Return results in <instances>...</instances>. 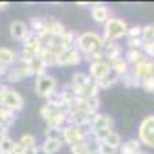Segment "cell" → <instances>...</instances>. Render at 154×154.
I'll return each mask as SVG.
<instances>
[{
  "label": "cell",
  "mask_w": 154,
  "mask_h": 154,
  "mask_svg": "<svg viewBox=\"0 0 154 154\" xmlns=\"http://www.w3.org/2000/svg\"><path fill=\"white\" fill-rule=\"evenodd\" d=\"M103 143H106V145H109V146H112V148H116V149H119V148L122 146V143H123V140H122V137H120L119 133L111 131V133L106 136V139L103 140Z\"/></svg>",
  "instance_id": "27"
},
{
  "label": "cell",
  "mask_w": 154,
  "mask_h": 154,
  "mask_svg": "<svg viewBox=\"0 0 154 154\" xmlns=\"http://www.w3.org/2000/svg\"><path fill=\"white\" fill-rule=\"evenodd\" d=\"M60 109L57 108V106H53V105H49V103H45V105H42V108H40V116H42V119L45 120V122H48L51 117H53L54 114H57Z\"/></svg>",
  "instance_id": "28"
},
{
  "label": "cell",
  "mask_w": 154,
  "mask_h": 154,
  "mask_svg": "<svg viewBox=\"0 0 154 154\" xmlns=\"http://www.w3.org/2000/svg\"><path fill=\"white\" fill-rule=\"evenodd\" d=\"M62 137V130L53 126H46L45 128V139H60Z\"/></svg>",
  "instance_id": "34"
},
{
  "label": "cell",
  "mask_w": 154,
  "mask_h": 154,
  "mask_svg": "<svg viewBox=\"0 0 154 154\" xmlns=\"http://www.w3.org/2000/svg\"><path fill=\"white\" fill-rule=\"evenodd\" d=\"M62 142L63 145H75V143H82L85 142L86 139V133H85V128L82 126H77V125H66L62 128Z\"/></svg>",
  "instance_id": "3"
},
{
  "label": "cell",
  "mask_w": 154,
  "mask_h": 154,
  "mask_svg": "<svg viewBox=\"0 0 154 154\" xmlns=\"http://www.w3.org/2000/svg\"><path fill=\"white\" fill-rule=\"evenodd\" d=\"M140 143L154 149V116L145 117L139 125V137Z\"/></svg>",
  "instance_id": "4"
},
{
  "label": "cell",
  "mask_w": 154,
  "mask_h": 154,
  "mask_svg": "<svg viewBox=\"0 0 154 154\" xmlns=\"http://www.w3.org/2000/svg\"><path fill=\"white\" fill-rule=\"evenodd\" d=\"M0 105H3L5 108L14 111V112L17 114L19 111L23 109L25 100H23V97L20 96V93L17 91V89L8 88L6 93H5V96H3V99H2V102H0Z\"/></svg>",
  "instance_id": "7"
},
{
  "label": "cell",
  "mask_w": 154,
  "mask_h": 154,
  "mask_svg": "<svg viewBox=\"0 0 154 154\" xmlns=\"http://www.w3.org/2000/svg\"><path fill=\"white\" fill-rule=\"evenodd\" d=\"M46 19V26H48V31L49 34L56 37V38H60L63 34H65L66 28H65V25H63L60 20L54 19V17H45Z\"/></svg>",
  "instance_id": "15"
},
{
  "label": "cell",
  "mask_w": 154,
  "mask_h": 154,
  "mask_svg": "<svg viewBox=\"0 0 154 154\" xmlns=\"http://www.w3.org/2000/svg\"><path fill=\"white\" fill-rule=\"evenodd\" d=\"M142 53H143L148 59H154V43H143Z\"/></svg>",
  "instance_id": "39"
},
{
  "label": "cell",
  "mask_w": 154,
  "mask_h": 154,
  "mask_svg": "<svg viewBox=\"0 0 154 154\" xmlns=\"http://www.w3.org/2000/svg\"><path fill=\"white\" fill-rule=\"evenodd\" d=\"M23 152H25V146L17 140V142L14 143V148H12L11 154H23Z\"/></svg>",
  "instance_id": "40"
},
{
  "label": "cell",
  "mask_w": 154,
  "mask_h": 154,
  "mask_svg": "<svg viewBox=\"0 0 154 154\" xmlns=\"http://www.w3.org/2000/svg\"><path fill=\"white\" fill-rule=\"evenodd\" d=\"M16 120H17V114L14 111H11V109L5 108L3 105H0V122L9 128L16 123Z\"/></svg>",
  "instance_id": "21"
},
{
  "label": "cell",
  "mask_w": 154,
  "mask_h": 154,
  "mask_svg": "<svg viewBox=\"0 0 154 154\" xmlns=\"http://www.w3.org/2000/svg\"><path fill=\"white\" fill-rule=\"evenodd\" d=\"M142 40L143 43H154V26L152 25L142 26Z\"/></svg>",
  "instance_id": "29"
},
{
  "label": "cell",
  "mask_w": 154,
  "mask_h": 154,
  "mask_svg": "<svg viewBox=\"0 0 154 154\" xmlns=\"http://www.w3.org/2000/svg\"><path fill=\"white\" fill-rule=\"evenodd\" d=\"M29 68H31V72H32V75L35 77V79H37V77H42V75L48 74V72H46V68H48V66H46L38 57H35V59L29 63Z\"/></svg>",
  "instance_id": "24"
},
{
  "label": "cell",
  "mask_w": 154,
  "mask_h": 154,
  "mask_svg": "<svg viewBox=\"0 0 154 154\" xmlns=\"http://www.w3.org/2000/svg\"><path fill=\"white\" fill-rule=\"evenodd\" d=\"M120 82L126 86V88H140L142 85V79L139 75H136V72L133 69H130L128 72H125L122 77H120Z\"/></svg>",
  "instance_id": "19"
},
{
  "label": "cell",
  "mask_w": 154,
  "mask_h": 154,
  "mask_svg": "<svg viewBox=\"0 0 154 154\" xmlns=\"http://www.w3.org/2000/svg\"><path fill=\"white\" fill-rule=\"evenodd\" d=\"M69 151H71V154H89V152H91V149H89L86 142L75 143V145L69 146Z\"/></svg>",
  "instance_id": "33"
},
{
  "label": "cell",
  "mask_w": 154,
  "mask_h": 154,
  "mask_svg": "<svg viewBox=\"0 0 154 154\" xmlns=\"http://www.w3.org/2000/svg\"><path fill=\"white\" fill-rule=\"evenodd\" d=\"M89 154H99V152H89Z\"/></svg>",
  "instance_id": "48"
},
{
  "label": "cell",
  "mask_w": 154,
  "mask_h": 154,
  "mask_svg": "<svg viewBox=\"0 0 154 154\" xmlns=\"http://www.w3.org/2000/svg\"><path fill=\"white\" fill-rule=\"evenodd\" d=\"M102 45H103L102 35L91 31H86L80 35H77V40H75V48L82 53V56L96 53V51H102Z\"/></svg>",
  "instance_id": "1"
},
{
  "label": "cell",
  "mask_w": 154,
  "mask_h": 154,
  "mask_svg": "<svg viewBox=\"0 0 154 154\" xmlns=\"http://www.w3.org/2000/svg\"><path fill=\"white\" fill-rule=\"evenodd\" d=\"M57 79L54 75H49V74H45L42 77H37L35 79V85H34V89H35V94L38 97H43L46 99L53 91L57 89Z\"/></svg>",
  "instance_id": "5"
},
{
  "label": "cell",
  "mask_w": 154,
  "mask_h": 154,
  "mask_svg": "<svg viewBox=\"0 0 154 154\" xmlns=\"http://www.w3.org/2000/svg\"><path fill=\"white\" fill-rule=\"evenodd\" d=\"M128 32V25L125 20L117 19V17H109L108 22L103 25V35L102 38L108 42H116L122 38L123 35H126Z\"/></svg>",
  "instance_id": "2"
},
{
  "label": "cell",
  "mask_w": 154,
  "mask_h": 154,
  "mask_svg": "<svg viewBox=\"0 0 154 154\" xmlns=\"http://www.w3.org/2000/svg\"><path fill=\"white\" fill-rule=\"evenodd\" d=\"M43 48L40 38H38L34 32H29L28 37L23 40V51H26L29 54H34V56H38L40 49Z\"/></svg>",
  "instance_id": "12"
},
{
  "label": "cell",
  "mask_w": 154,
  "mask_h": 154,
  "mask_svg": "<svg viewBox=\"0 0 154 154\" xmlns=\"http://www.w3.org/2000/svg\"><path fill=\"white\" fill-rule=\"evenodd\" d=\"M46 103H49V105H53V106H57L59 109L62 108V93L60 91H53L48 97H46Z\"/></svg>",
  "instance_id": "31"
},
{
  "label": "cell",
  "mask_w": 154,
  "mask_h": 154,
  "mask_svg": "<svg viewBox=\"0 0 154 154\" xmlns=\"http://www.w3.org/2000/svg\"><path fill=\"white\" fill-rule=\"evenodd\" d=\"M9 32H11V37L14 38V40L23 42L31 31H29L28 23H25L23 20H12L11 25H9Z\"/></svg>",
  "instance_id": "8"
},
{
  "label": "cell",
  "mask_w": 154,
  "mask_h": 154,
  "mask_svg": "<svg viewBox=\"0 0 154 154\" xmlns=\"http://www.w3.org/2000/svg\"><path fill=\"white\" fill-rule=\"evenodd\" d=\"M117 82H120V75H119V74H116L114 71H111V72H109L108 75H105L102 80H99L97 85H99L100 89H108L109 86L116 85Z\"/></svg>",
  "instance_id": "25"
},
{
  "label": "cell",
  "mask_w": 154,
  "mask_h": 154,
  "mask_svg": "<svg viewBox=\"0 0 154 154\" xmlns=\"http://www.w3.org/2000/svg\"><path fill=\"white\" fill-rule=\"evenodd\" d=\"M82 60H83L82 53L75 46H72V48L63 49L62 53L57 56L56 66H74V65H79Z\"/></svg>",
  "instance_id": "6"
},
{
  "label": "cell",
  "mask_w": 154,
  "mask_h": 154,
  "mask_svg": "<svg viewBox=\"0 0 154 154\" xmlns=\"http://www.w3.org/2000/svg\"><path fill=\"white\" fill-rule=\"evenodd\" d=\"M126 37L128 38H137V37H142V26H131L128 28V32H126Z\"/></svg>",
  "instance_id": "38"
},
{
  "label": "cell",
  "mask_w": 154,
  "mask_h": 154,
  "mask_svg": "<svg viewBox=\"0 0 154 154\" xmlns=\"http://www.w3.org/2000/svg\"><path fill=\"white\" fill-rule=\"evenodd\" d=\"M93 79L89 77V74H85V72H74L72 77H71V86L72 88H83L86 86Z\"/></svg>",
  "instance_id": "23"
},
{
  "label": "cell",
  "mask_w": 154,
  "mask_h": 154,
  "mask_svg": "<svg viewBox=\"0 0 154 154\" xmlns=\"http://www.w3.org/2000/svg\"><path fill=\"white\" fill-rule=\"evenodd\" d=\"M63 142L62 139H45V142L42 143V149L46 154H56L62 149Z\"/></svg>",
  "instance_id": "20"
},
{
  "label": "cell",
  "mask_w": 154,
  "mask_h": 154,
  "mask_svg": "<svg viewBox=\"0 0 154 154\" xmlns=\"http://www.w3.org/2000/svg\"><path fill=\"white\" fill-rule=\"evenodd\" d=\"M9 8V3L8 2H0V11H5Z\"/></svg>",
  "instance_id": "45"
},
{
  "label": "cell",
  "mask_w": 154,
  "mask_h": 154,
  "mask_svg": "<svg viewBox=\"0 0 154 154\" xmlns=\"http://www.w3.org/2000/svg\"><path fill=\"white\" fill-rule=\"evenodd\" d=\"M19 142H20L25 148L37 146V143H35V136H34V134H31V133H25V134H22V137H20Z\"/></svg>",
  "instance_id": "32"
},
{
  "label": "cell",
  "mask_w": 154,
  "mask_h": 154,
  "mask_svg": "<svg viewBox=\"0 0 154 154\" xmlns=\"http://www.w3.org/2000/svg\"><path fill=\"white\" fill-rule=\"evenodd\" d=\"M8 66H3V65H0V79L2 77H6V74H8Z\"/></svg>",
  "instance_id": "43"
},
{
  "label": "cell",
  "mask_w": 154,
  "mask_h": 154,
  "mask_svg": "<svg viewBox=\"0 0 154 154\" xmlns=\"http://www.w3.org/2000/svg\"><path fill=\"white\" fill-rule=\"evenodd\" d=\"M128 49H142L143 46V40L142 37H137V38H128Z\"/></svg>",
  "instance_id": "37"
},
{
  "label": "cell",
  "mask_w": 154,
  "mask_h": 154,
  "mask_svg": "<svg viewBox=\"0 0 154 154\" xmlns=\"http://www.w3.org/2000/svg\"><path fill=\"white\" fill-rule=\"evenodd\" d=\"M142 151V143L139 139H130L122 143L119 148V154H139Z\"/></svg>",
  "instance_id": "17"
},
{
  "label": "cell",
  "mask_w": 154,
  "mask_h": 154,
  "mask_svg": "<svg viewBox=\"0 0 154 154\" xmlns=\"http://www.w3.org/2000/svg\"><path fill=\"white\" fill-rule=\"evenodd\" d=\"M19 60L17 57V53L11 48H6V46H0V65L3 66H12L14 63Z\"/></svg>",
  "instance_id": "16"
},
{
  "label": "cell",
  "mask_w": 154,
  "mask_h": 154,
  "mask_svg": "<svg viewBox=\"0 0 154 154\" xmlns=\"http://www.w3.org/2000/svg\"><path fill=\"white\" fill-rule=\"evenodd\" d=\"M6 89H8V86H6L5 83L0 82V102H2V99H3V96H5V93H6Z\"/></svg>",
  "instance_id": "42"
},
{
  "label": "cell",
  "mask_w": 154,
  "mask_h": 154,
  "mask_svg": "<svg viewBox=\"0 0 154 154\" xmlns=\"http://www.w3.org/2000/svg\"><path fill=\"white\" fill-rule=\"evenodd\" d=\"M8 134H9V128L0 122V137H6Z\"/></svg>",
  "instance_id": "41"
},
{
  "label": "cell",
  "mask_w": 154,
  "mask_h": 154,
  "mask_svg": "<svg viewBox=\"0 0 154 154\" xmlns=\"http://www.w3.org/2000/svg\"><path fill=\"white\" fill-rule=\"evenodd\" d=\"M37 151V146H31V148H25V152L23 154H35Z\"/></svg>",
  "instance_id": "44"
},
{
  "label": "cell",
  "mask_w": 154,
  "mask_h": 154,
  "mask_svg": "<svg viewBox=\"0 0 154 154\" xmlns=\"http://www.w3.org/2000/svg\"><path fill=\"white\" fill-rule=\"evenodd\" d=\"M152 26H154V25H152Z\"/></svg>",
  "instance_id": "49"
},
{
  "label": "cell",
  "mask_w": 154,
  "mask_h": 154,
  "mask_svg": "<svg viewBox=\"0 0 154 154\" xmlns=\"http://www.w3.org/2000/svg\"><path fill=\"white\" fill-rule=\"evenodd\" d=\"M109 72H111V65H109V62H106V60L97 62V63H89V77H91L93 80H96V82L102 80Z\"/></svg>",
  "instance_id": "10"
},
{
  "label": "cell",
  "mask_w": 154,
  "mask_h": 154,
  "mask_svg": "<svg viewBox=\"0 0 154 154\" xmlns=\"http://www.w3.org/2000/svg\"><path fill=\"white\" fill-rule=\"evenodd\" d=\"M75 40H77L75 32H74V31H69V29H66L65 34L60 37V43H62V46L65 48V49H66V48L75 46Z\"/></svg>",
  "instance_id": "26"
},
{
  "label": "cell",
  "mask_w": 154,
  "mask_h": 154,
  "mask_svg": "<svg viewBox=\"0 0 154 154\" xmlns=\"http://www.w3.org/2000/svg\"><path fill=\"white\" fill-rule=\"evenodd\" d=\"M140 88H143L146 93H154V75H149V77L142 79V85H140Z\"/></svg>",
  "instance_id": "35"
},
{
  "label": "cell",
  "mask_w": 154,
  "mask_h": 154,
  "mask_svg": "<svg viewBox=\"0 0 154 154\" xmlns=\"http://www.w3.org/2000/svg\"><path fill=\"white\" fill-rule=\"evenodd\" d=\"M97 152L99 154H119V149H116V148H112V146H109V145H106L103 142H100Z\"/></svg>",
  "instance_id": "36"
},
{
  "label": "cell",
  "mask_w": 154,
  "mask_h": 154,
  "mask_svg": "<svg viewBox=\"0 0 154 154\" xmlns=\"http://www.w3.org/2000/svg\"><path fill=\"white\" fill-rule=\"evenodd\" d=\"M109 65H111V71H114L116 74H119L120 77H122L125 72H128V71L131 69L130 65H128V62L125 60V57H119V59L109 62Z\"/></svg>",
  "instance_id": "22"
},
{
  "label": "cell",
  "mask_w": 154,
  "mask_h": 154,
  "mask_svg": "<svg viewBox=\"0 0 154 154\" xmlns=\"http://www.w3.org/2000/svg\"><path fill=\"white\" fill-rule=\"evenodd\" d=\"M112 126H114V120L109 117L108 114L97 112V114H94V117H93V120H91V125H89L88 130H91V131L112 130Z\"/></svg>",
  "instance_id": "9"
},
{
  "label": "cell",
  "mask_w": 154,
  "mask_h": 154,
  "mask_svg": "<svg viewBox=\"0 0 154 154\" xmlns=\"http://www.w3.org/2000/svg\"><path fill=\"white\" fill-rule=\"evenodd\" d=\"M0 154H11V152H0Z\"/></svg>",
  "instance_id": "47"
},
{
  "label": "cell",
  "mask_w": 154,
  "mask_h": 154,
  "mask_svg": "<svg viewBox=\"0 0 154 154\" xmlns=\"http://www.w3.org/2000/svg\"><path fill=\"white\" fill-rule=\"evenodd\" d=\"M109 16H111V12L106 8V5H103V3H94V6L91 8V17L97 23H103L105 25L108 22Z\"/></svg>",
  "instance_id": "14"
},
{
  "label": "cell",
  "mask_w": 154,
  "mask_h": 154,
  "mask_svg": "<svg viewBox=\"0 0 154 154\" xmlns=\"http://www.w3.org/2000/svg\"><path fill=\"white\" fill-rule=\"evenodd\" d=\"M131 69L136 72V75L140 77V79L149 77V75L154 74V60H151V59H145V60H142L140 63H137L136 66H133Z\"/></svg>",
  "instance_id": "13"
},
{
  "label": "cell",
  "mask_w": 154,
  "mask_h": 154,
  "mask_svg": "<svg viewBox=\"0 0 154 154\" xmlns=\"http://www.w3.org/2000/svg\"><path fill=\"white\" fill-rule=\"evenodd\" d=\"M35 154H46V152L42 149V146H37V151H35Z\"/></svg>",
  "instance_id": "46"
},
{
  "label": "cell",
  "mask_w": 154,
  "mask_h": 154,
  "mask_svg": "<svg viewBox=\"0 0 154 154\" xmlns=\"http://www.w3.org/2000/svg\"><path fill=\"white\" fill-rule=\"evenodd\" d=\"M16 140H12L9 136L6 137H0V152H11L14 148Z\"/></svg>",
  "instance_id": "30"
},
{
  "label": "cell",
  "mask_w": 154,
  "mask_h": 154,
  "mask_svg": "<svg viewBox=\"0 0 154 154\" xmlns=\"http://www.w3.org/2000/svg\"><path fill=\"white\" fill-rule=\"evenodd\" d=\"M145 59H148V57L142 53V49H126V53H125V60L128 62L130 68L136 66L137 63H140Z\"/></svg>",
  "instance_id": "18"
},
{
  "label": "cell",
  "mask_w": 154,
  "mask_h": 154,
  "mask_svg": "<svg viewBox=\"0 0 154 154\" xmlns=\"http://www.w3.org/2000/svg\"><path fill=\"white\" fill-rule=\"evenodd\" d=\"M122 53H123V49L117 42L103 40V45H102V54H103L106 62H112V60L119 59V57H123Z\"/></svg>",
  "instance_id": "11"
}]
</instances>
